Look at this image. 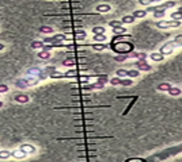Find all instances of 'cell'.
<instances>
[{"label": "cell", "instance_id": "f1b7e54d", "mask_svg": "<svg viewBox=\"0 0 182 162\" xmlns=\"http://www.w3.org/2000/svg\"><path fill=\"white\" fill-rule=\"evenodd\" d=\"M62 65L64 66H73V65H76V61L68 58V60H64V61H62Z\"/></svg>", "mask_w": 182, "mask_h": 162}, {"label": "cell", "instance_id": "d590c367", "mask_svg": "<svg viewBox=\"0 0 182 162\" xmlns=\"http://www.w3.org/2000/svg\"><path fill=\"white\" fill-rule=\"evenodd\" d=\"M133 57L140 58V60H144V58L147 57V54H144V53H133Z\"/></svg>", "mask_w": 182, "mask_h": 162}, {"label": "cell", "instance_id": "b9f144b4", "mask_svg": "<svg viewBox=\"0 0 182 162\" xmlns=\"http://www.w3.org/2000/svg\"><path fill=\"white\" fill-rule=\"evenodd\" d=\"M178 11H179V12H182V7H179V8H178Z\"/></svg>", "mask_w": 182, "mask_h": 162}, {"label": "cell", "instance_id": "d6a6232c", "mask_svg": "<svg viewBox=\"0 0 182 162\" xmlns=\"http://www.w3.org/2000/svg\"><path fill=\"white\" fill-rule=\"evenodd\" d=\"M115 73H117V77H126V69H118Z\"/></svg>", "mask_w": 182, "mask_h": 162}, {"label": "cell", "instance_id": "ffe728a7", "mask_svg": "<svg viewBox=\"0 0 182 162\" xmlns=\"http://www.w3.org/2000/svg\"><path fill=\"white\" fill-rule=\"evenodd\" d=\"M126 76L133 79V77H139L140 76V70H135V69H128L126 70Z\"/></svg>", "mask_w": 182, "mask_h": 162}, {"label": "cell", "instance_id": "5bb4252c", "mask_svg": "<svg viewBox=\"0 0 182 162\" xmlns=\"http://www.w3.org/2000/svg\"><path fill=\"white\" fill-rule=\"evenodd\" d=\"M27 154H25L23 151H21V150H15V151H12V158H15V159H23V158H26Z\"/></svg>", "mask_w": 182, "mask_h": 162}, {"label": "cell", "instance_id": "603a6c76", "mask_svg": "<svg viewBox=\"0 0 182 162\" xmlns=\"http://www.w3.org/2000/svg\"><path fill=\"white\" fill-rule=\"evenodd\" d=\"M170 88H171V85H170L169 83H162L160 85H158V91H162V92H167Z\"/></svg>", "mask_w": 182, "mask_h": 162}, {"label": "cell", "instance_id": "7402d4cb", "mask_svg": "<svg viewBox=\"0 0 182 162\" xmlns=\"http://www.w3.org/2000/svg\"><path fill=\"white\" fill-rule=\"evenodd\" d=\"M38 58H41V60H49V58H50V52L40 50V52H38Z\"/></svg>", "mask_w": 182, "mask_h": 162}, {"label": "cell", "instance_id": "8d00e7d4", "mask_svg": "<svg viewBox=\"0 0 182 162\" xmlns=\"http://www.w3.org/2000/svg\"><path fill=\"white\" fill-rule=\"evenodd\" d=\"M174 42H175L177 45H179V46H181V45H182V34L177 35V37L174 38Z\"/></svg>", "mask_w": 182, "mask_h": 162}, {"label": "cell", "instance_id": "484cf974", "mask_svg": "<svg viewBox=\"0 0 182 162\" xmlns=\"http://www.w3.org/2000/svg\"><path fill=\"white\" fill-rule=\"evenodd\" d=\"M109 83H110V85L115 87V85H120V84H121V79H120V77H113V79L109 80Z\"/></svg>", "mask_w": 182, "mask_h": 162}, {"label": "cell", "instance_id": "d4e9b609", "mask_svg": "<svg viewBox=\"0 0 182 162\" xmlns=\"http://www.w3.org/2000/svg\"><path fill=\"white\" fill-rule=\"evenodd\" d=\"M93 49H94V50H97V52H102V50L106 49V45H105V43H94Z\"/></svg>", "mask_w": 182, "mask_h": 162}, {"label": "cell", "instance_id": "30bf717a", "mask_svg": "<svg viewBox=\"0 0 182 162\" xmlns=\"http://www.w3.org/2000/svg\"><path fill=\"white\" fill-rule=\"evenodd\" d=\"M150 58H151L154 62H162L164 60V56L162 53H151V54H150Z\"/></svg>", "mask_w": 182, "mask_h": 162}, {"label": "cell", "instance_id": "e575fe53", "mask_svg": "<svg viewBox=\"0 0 182 162\" xmlns=\"http://www.w3.org/2000/svg\"><path fill=\"white\" fill-rule=\"evenodd\" d=\"M44 43H46V45L52 43V45H53V43H56V41H54L53 37H46V38H44Z\"/></svg>", "mask_w": 182, "mask_h": 162}, {"label": "cell", "instance_id": "f546056e", "mask_svg": "<svg viewBox=\"0 0 182 162\" xmlns=\"http://www.w3.org/2000/svg\"><path fill=\"white\" fill-rule=\"evenodd\" d=\"M109 26L113 27V28H114V27H120V26H122V22H121V20H110V22H109Z\"/></svg>", "mask_w": 182, "mask_h": 162}, {"label": "cell", "instance_id": "9c48e42d", "mask_svg": "<svg viewBox=\"0 0 182 162\" xmlns=\"http://www.w3.org/2000/svg\"><path fill=\"white\" fill-rule=\"evenodd\" d=\"M107 39V37L105 34H94L93 35V41L95 43H103Z\"/></svg>", "mask_w": 182, "mask_h": 162}, {"label": "cell", "instance_id": "8fae6325", "mask_svg": "<svg viewBox=\"0 0 182 162\" xmlns=\"http://www.w3.org/2000/svg\"><path fill=\"white\" fill-rule=\"evenodd\" d=\"M135 20H136V18H135L133 15H125V16H122V19H121L122 24H132Z\"/></svg>", "mask_w": 182, "mask_h": 162}, {"label": "cell", "instance_id": "ab89813d", "mask_svg": "<svg viewBox=\"0 0 182 162\" xmlns=\"http://www.w3.org/2000/svg\"><path fill=\"white\" fill-rule=\"evenodd\" d=\"M4 49H5V46H4V45H3V43H0V52H3Z\"/></svg>", "mask_w": 182, "mask_h": 162}, {"label": "cell", "instance_id": "cb8c5ba5", "mask_svg": "<svg viewBox=\"0 0 182 162\" xmlns=\"http://www.w3.org/2000/svg\"><path fill=\"white\" fill-rule=\"evenodd\" d=\"M132 84H133L132 79H130V77H126V79H121V84H120V85H122V87H130Z\"/></svg>", "mask_w": 182, "mask_h": 162}, {"label": "cell", "instance_id": "4316f807", "mask_svg": "<svg viewBox=\"0 0 182 162\" xmlns=\"http://www.w3.org/2000/svg\"><path fill=\"white\" fill-rule=\"evenodd\" d=\"M50 79H65V75H64V73H60V72L56 70L53 75L50 76Z\"/></svg>", "mask_w": 182, "mask_h": 162}, {"label": "cell", "instance_id": "7c38bea8", "mask_svg": "<svg viewBox=\"0 0 182 162\" xmlns=\"http://www.w3.org/2000/svg\"><path fill=\"white\" fill-rule=\"evenodd\" d=\"M167 93H169L170 96H179V95H181L182 93V91H181V88H177V87H171L169 89V91H167Z\"/></svg>", "mask_w": 182, "mask_h": 162}, {"label": "cell", "instance_id": "f35d334b", "mask_svg": "<svg viewBox=\"0 0 182 162\" xmlns=\"http://www.w3.org/2000/svg\"><path fill=\"white\" fill-rule=\"evenodd\" d=\"M125 162H144V159H137V158H132V159H126Z\"/></svg>", "mask_w": 182, "mask_h": 162}, {"label": "cell", "instance_id": "d6986e66", "mask_svg": "<svg viewBox=\"0 0 182 162\" xmlns=\"http://www.w3.org/2000/svg\"><path fill=\"white\" fill-rule=\"evenodd\" d=\"M12 157V153L8 150H0V159H8Z\"/></svg>", "mask_w": 182, "mask_h": 162}, {"label": "cell", "instance_id": "6da1fadb", "mask_svg": "<svg viewBox=\"0 0 182 162\" xmlns=\"http://www.w3.org/2000/svg\"><path fill=\"white\" fill-rule=\"evenodd\" d=\"M40 79L38 77H31V76H25L23 79H18L16 81H14V84L18 88H30L34 85H38Z\"/></svg>", "mask_w": 182, "mask_h": 162}, {"label": "cell", "instance_id": "4fadbf2b", "mask_svg": "<svg viewBox=\"0 0 182 162\" xmlns=\"http://www.w3.org/2000/svg\"><path fill=\"white\" fill-rule=\"evenodd\" d=\"M54 72H56V68H54V66H46L44 69V77L45 79H46V77H50Z\"/></svg>", "mask_w": 182, "mask_h": 162}, {"label": "cell", "instance_id": "ba28073f", "mask_svg": "<svg viewBox=\"0 0 182 162\" xmlns=\"http://www.w3.org/2000/svg\"><path fill=\"white\" fill-rule=\"evenodd\" d=\"M95 9H97V12H102V14L110 12V11H111V5H109V4H98L97 7H95Z\"/></svg>", "mask_w": 182, "mask_h": 162}, {"label": "cell", "instance_id": "9a60e30c", "mask_svg": "<svg viewBox=\"0 0 182 162\" xmlns=\"http://www.w3.org/2000/svg\"><path fill=\"white\" fill-rule=\"evenodd\" d=\"M30 46H31V49L37 50V49H44L45 43H44V41H33Z\"/></svg>", "mask_w": 182, "mask_h": 162}, {"label": "cell", "instance_id": "2e32d148", "mask_svg": "<svg viewBox=\"0 0 182 162\" xmlns=\"http://www.w3.org/2000/svg\"><path fill=\"white\" fill-rule=\"evenodd\" d=\"M136 19H141V18H144V16H147V9H136L133 14H132Z\"/></svg>", "mask_w": 182, "mask_h": 162}, {"label": "cell", "instance_id": "44dd1931", "mask_svg": "<svg viewBox=\"0 0 182 162\" xmlns=\"http://www.w3.org/2000/svg\"><path fill=\"white\" fill-rule=\"evenodd\" d=\"M91 31H93V35L94 34H105V33H106V28L102 26H95V27H93Z\"/></svg>", "mask_w": 182, "mask_h": 162}, {"label": "cell", "instance_id": "4dcf8cb0", "mask_svg": "<svg viewBox=\"0 0 182 162\" xmlns=\"http://www.w3.org/2000/svg\"><path fill=\"white\" fill-rule=\"evenodd\" d=\"M114 60L117 62H124L125 60H128V56H126V54H122V56H115Z\"/></svg>", "mask_w": 182, "mask_h": 162}, {"label": "cell", "instance_id": "e0dca14e", "mask_svg": "<svg viewBox=\"0 0 182 162\" xmlns=\"http://www.w3.org/2000/svg\"><path fill=\"white\" fill-rule=\"evenodd\" d=\"M170 19H171V20H177V22H182V12L175 11V12H173L170 15Z\"/></svg>", "mask_w": 182, "mask_h": 162}, {"label": "cell", "instance_id": "8992f818", "mask_svg": "<svg viewBox=\"0 0 182 162\" xmlns=\"http://www.w3.org/2000/svg\"><path fill=\"white\" fill-rule=\"evenodd\" d=\"M14 101L15 103H19V104H26L30 101V97L27 96L26 93H16L15 96H14Z\"/></svg>", "mask_w": 182, "mask_h": 162}, {"label": "cell", "instance_id": "7a4b0ae2", "mask_svg": "<svg viewBox=\"0 0 182 162\" xmlns=\"http://www.w3.org/2000/svg\"><path fill=\"white\" fill-rule=\"evenodd\" d=\"M179 24H181V22L170 19V20H159L156 23V27H159V28H177Z\"/></svg>", "mask_w": 182, "mask_h": 162}, {"label": "cell", "instance_id": "7bdbcfd3", "mask_svg": "<svg viewBox=\"0 0 182 162\" xmlns=\"http://www.w3.org/2000/svg\"><path fill=\"white\" fill-rule=\"evenodd\" d=\"M181 46H182V45H181Z\"/></svg>", "mask_w": 182, "mask_h": 162}, {"label": "cell", "instance_id": "5b68a950", "mask_svg": "<svg viewBox=\"0 0 182 162\" xmlns=\"http://www.w3.org/2000/svg\"><path fill=\"white\" fill-rule=\"evenodd\" d=\"M19 150H21V151H23L25 154H27V155H30V154H34V153L37 151L36 146L30 145V143H23V145H21V146H19Z\"/></svg>", "mask_w": 182, "mask_h": 162}, {"label": "cell", "instance_id": "3957f363", "mask_svg": "<svg viewBox=\"0 0 182 162\" xmlns=\"http://www.w3.org/2000/svg\"><path fill=\"white\" fill-rule=\"evenodd\" d=\"M25 76H31V77H38V79H45L44 77V70L38 68V66H33V68H29L26 70V75Z\"/></svg>", "mask_w": 182, "mask_h": 162}, {"label": "cell", "instance_id": "60d3db41", "mask_svg": "<svg viewBox=\"0 0 182 162\" xmlns=\"http://www.w3.org/2000/svg\"><path fill=\"white\" fill-rule=\"evenodd\" d=\"M3 105H4V101L0 100V108H3Z\"/></svg>", "mask_w": 182, "mask_h": 162}, {"label": "cell", "instance_id": "277c9868", "mask_svg": "<svg viewBox=\"0 0 182 162\" xmlns=\"http://www.w3.org/2000/svg\"><path fill=\"white\" fill-rule=\"evenodd\" d=\"M174 45H177L174 41L173 42H167V43H164L163 46L159 49V53H162L163 56H166V54H171V53L174 52V49H173Z\"/></svg>", "mask_w": 182, "mask_h": 162}, {"label": "cell", "instance_id": "836d02e7", "mask_svg": "<svg viewBox=\"0 0 182 162\" xmlns=\"http://www.w3.org/2000/svg\"><path fill=\"white\" fill-rule=\"evenodd\" d=\"M10 91L8 85H5V84H0V93H7Z\"/></svg>", "mask_w": 182, "mask_h": 162}, {"label": "cell", "instance_id": "1f68e13d", "mask_svg": "<svg viewBox=\"0 0 182 162\" xmlns=\"http://www.w3.org/2000/svg\"><path fill=\"white\" fill-rule=\"evenodd\" d=\"M125 31H126V28H125V27H122V26L114 27V28H113V33H114V34H120V33H125Z\"/></svg>", "mask_w": 182, "mask_h": 162}, {"label": "cell", "instance_id": "ac0fdd59", "mask_svg": "<svg viewBox=\"0 0 182 162\" xmlns=\"http://www.w3.org/2000/svg\"><path fill=\"white\" fill-rule=\"evenodd\" d=\"M38 31H40V33H42V34H52V33H53V27H50V26H41L40 28H38Z\"/></svg>", "mask_w": 182, "mask_h": 162}, {"label": "cell", "instance_id": "52a82bcc", "mask_svg": "<svg viewBox=\"0 0 182 162\" xmlns=\"http://www.w3.org/2000/svg\"><path fill=\"white\" fill-rule=\"evenodd\" d=\"M136 66H137V70H144V72H150L152 69L151 65H148L146 62V60H139L136 61Z\"/></svg>", "mask_w": 182, "mask_h": 162}, {"label": "cell", "instance_id": "74e56055", "mask_svg": "<svg viewBox=\"0 0 182 162\" xmlns=\"http://www.w3.org/2000/svg\"><path fill=\"white\" fill-rule=\"evenodd\" d=\"M52 49H53V45H46V43H45V46H44L42 50H45V52H50Z\"/></svg>", "mask_w": 182, "mask_h": 162}, {"label": "cell", "instance_id": "83f0119b", "mask_svg": "<svg viewBox=\"0 0 182 162\" xmlns=\"http://www.w3.org/2000/svg\"><path fill=\"white\" fill-rule=\"evenodd\" d=\"M162 16H164V9H156V11H154V18L159 19Z\"/></svg>", "mask_w": 182, "mask_h": 162}]
</instances>
